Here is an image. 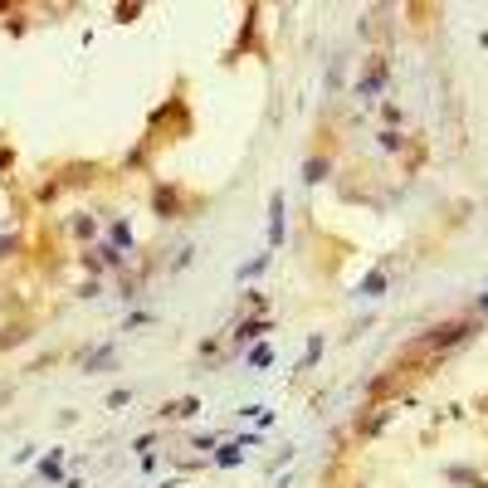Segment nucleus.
<instances>
[{
  "label": "nucleus",
  "instance_id": "2",
  "mask_svg": "<svg viewBox=\"0 0 488 488\" xmlns=\"http://www.w3.org/2000/svg\"><path fill=\"white\" fill-rule=\"evenodd\" d=\"M284 239V195H274V220H269V244Z\"/></svg>",
  "mask_w": 488,
  "mask_h": 488
},
{
  "label": "nucleus",
  "instance_id": "1",
  "mask_svg": "<svg viewBox=\"0 0 488 488\" xmlns=\"http://www.w3.org/2000/svg\"><path fill=\"white\" fill-rule=\"evenodd\" d=\"M464 332H469L464 323H444V327H434V332L425 337V347H449V342H459Z\"/></svg>",
  "mask_w": 488,
  "mask_h": 488
},
{
  "label": "nucleus",
  "instance_id": "3",
  "mask_svg": "<svg viewBox=\"0 0 488 488\" xmlns=\"http://www.w3.org/2000/svg\"><path fill=\"white\" fill-rule=\"evenodd\" d=\"M381 288H386V274H371V279H366V284H361V293H366V298H376V293H381Z\"/></svg>",
  "mask_w": 488,
  "mask_h": 488
}]
</instances>
